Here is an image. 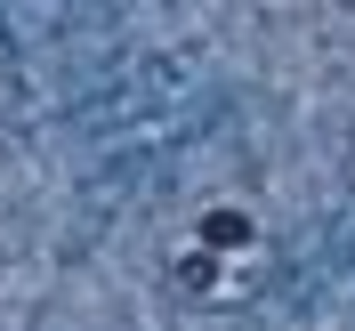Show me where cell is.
<instances>
[{
  "instance_id": "cell-1",
  "label": "cell",
  "mask_w": 355,
  "mask_h": 331,
  "mask_svg": "<svg viewBox=\"0 0 355 331\" xmlns=\"http://www.w3.org/2000/svg\"><path fill=\"white\" fill-rule=\"evenodd\" d=\"M331 8H339V17H347V24H355V0H331Z\"/></svg>"
}]
</instances>
